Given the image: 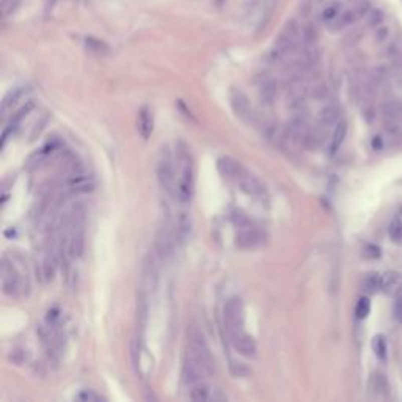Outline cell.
Segmentation results:
<instances>
[{"mask_svg": "<svg viewBox=\"0 0 402 402\" xmlns=\"http://www.w3.org/2000/svg\"><path fill=\"white\" fill-rule=\"evenodd\" d=\"M176 162H178V168L179 170L176 173V186H175L173 197L179 203L186 204V203H189L192 200L193 189H195L193 164H192V159H190V154H189V151L186 148L178 151Z\"/></svg>", "mask_w": 402, "mask_h": 402, "instance_id": "cell-1", "label": "cell"}, {"mask_svg": "<svg viewBox=\"0 0 402 402\" xmlns=\"http://www.w3.org/2000/svg\"><path fill=\"white\" fill-rule=\"evenodd\" d=\"M85 247V228L82 212H74L68 222L65 236V254L66 258H79Z\"/></svg>", "mask_w": 402, "mask_h": 402, "instance_id": "cell-2", "label": "cell"}, {"mask_svg": "<svg viewBox=\"0 0 402 402\" xmlns=\"http://www.w3.org/2000/svg\"><path fill=\"white\" fill-rule=\"evenodd\" d=\"M187 338H189L187 350L190 352V354H193L195 357H197L204 364L209 374H212L215 371V361L212 358V354H211L208 344H206L203 335L197 330V328H192V330L189 332V336Z\"/></svg>", "mask_w": 402, "mask_h": 402, "instance_id": "cell-3", "label": "cell"}, {"mask_svg": "<svg viewBox=\"0 0 402 402\" xmlns=\"http://www.w3.org/2000/svg\"><path fill=\"white\" fill-rule=\"evenodd\" d=\"M2 289L5 296L10 297H19L24 292L22 277L15 267L13 261H8L7 256L2 261Z\"/></svg>", "mask_w": 402, "mask_h": 402, "instance_id": "cell-4", "label": "cell"}, {"mask_svg": "<svg viewBox=\"0 0 402 402\" xmlns=\"http://www.w3.org/2000/svg\"><path fill=\"white\" fill-rule=\"evenodd\" d=\"M223 318H225V330L228 336L243 330V307L240 299L233 297L226 302Z\"/></svg>", "mask_w": 402, "mask_h": 402, "instance_id": "cell-5", "label": "cell"}, {"mask_svg": "<svg viewBox=\"0 0 402 402\" xmlns=\"http://www.w3.org/2000/svg\"><path fill=\"white\" fill-rule=\"evenodd\" d=\"M157 179H159L161 187L173 195L176 186V172L173 165V157L167 150L161 154L159 164H157Z\"/></svg>", "mask_w": 402, "mask_h": 402, "instance_id": "cell-6", "label": "cell"}, {"mask_svg": "<svg viewBox=\"0 0 402 402\" xmlns=\"http://www.w3.org/2000/svg\"><path fill=\"white\" fill-rule=\"evenodd\" d=\"M264 242V234L258 228L251 226L250 223L239 226V231L236 234V245L242 250H251L254 247L261 245Z\"/></svg>", "mask_w": 402, "mask_h": 402, "instance_id": "cell-7", "label": "cell"}, {"mask_svg": "<svg viewBox=\"0 0 402 402\" xmlns=\"http://www.w3.org/2000/svg\"><path fill=\"white\" fill-rule=\"evenodd\" d=\"M228 341H229V344L233 346V349L239 352L240 355L248 357V358H253L256 355V343H254V339L243 330L229 335Z\"/></svg>", "mask_w": 402, "mask_h": 402, "instance_id": "cell-8", "label": "cell"}, {"mask_svg": "<svg viewBox=\"0 0 402 402\" xmlns=\"http://www.w3.org/2000/svg\"><path fill=\"white\" fill-rule=\"evenodd\" d=\"M189 397L192 400H225L226 396L220 393V389L212 388L206 382H201L189 388Z\"/></svg>", "mask_w": 402, "mask_h": 402, "instance_id": "cell-9", "label": "cell"}, {"mask_svg": "<svg viewBox=\"0 0 402 402\" xmlns=\"http://www.w3.org/2000/svg\"><path fill=\"white\" fill-rule=\"evenodd\" d=\"M217 168L225 179L233 182H237V179L245 172V168L240 165V162L234 161L233 157H220L217 161Z\"/></svg>", "mask_w": 402, "mask_h": 402, "instance_id": "cell-10", "label": "cell"}, {"mask_svg": "<svg viewBox=\"0 0 402 402\" xmlns=\"http://www.w3.org/2000/svg\"><path fill=\"white\" fill-rule=\"evenodd\" d=\"M236 184L240 187L242 192H245L251 197H262L265 193V187L261 184V181L258 178H254L253 175H250L247 170L243 172V175L237 179Z\"/></svg>", "mask_w": 402, "mask_h": 402, "instance_id": "cell-11", "label": "cell"}, {"mask_svg": "<svg viewBox=\"0 0 402 402\" xmlns=\"http://www.w3.org/2000/svg\"><path fill=\"white\" fill-rule=\"evenodd\" d=\"M229 102H231V107H233L234 113L242 118V119H248L251 116L250 113V102L247 99V96L243 94L242 91H237V90H233L231 91V96H229Z\"/></svg>", "mask_w": 402, "mask_h": 402, "instance_id": "cell-12", "label": "cell"}, {"mask_svg": "<svg viewBox=\"0 0 402 402\" xmlns=\"http://www.w3.org/2000/svg\"><path fill=\"white\" fill-rule=\"evenodd\" d=\"M153 113L148 107H142L139 112V118H137V129L139 133L146 140L150 139V136L153 133Z\"/></svg>", "mask_w": 402, "mask_h": 402, "instance_id": "cell-13", "label": "cell"}, {"mask_svg": "<svg viewBox=\"0 0 402 402\" xmlns=\"http://www.w3.org/2000/svg\"><path fill=\"white\" fill-rule=\"evenodd\" d=\"M338 118H339V107L336 104H328L319 112L318 123L322 127H330L338 123Z\"/></svg>", "mask_w": 402, "mask_h": 402, "instance_id": "cell-14", "label": "cell"}, {"mask_svg": "<svg viewBox=\"0 0 402 402\" xmlns=\"http://www.w3.org/2000/svg\"><path fill=\"white\" fill-rule=\"evenodd\" d=\"M400 282H402L400 275L397 272L389 271V272H386V274L382 275V288L380 289L385 292V294L391 296V294H394V292L399 289Z\"/></svg>", "mask_w": 402, "mask_h": 402, "instance_id": "cell-15", "label": "cell"}, {"mask_svg": "<svg viewBox=\"0 0 402 402\" xmlns=\"http://www.w3.org/2000/svg\"><path fill=\"white\" fill-rule=\"evenodd\" d=\"M261 99L264 104L271 105L277 101V96H278V83L272 79L265 80L262 85H261Z\"/></svg>", "mask_w": 402, "mask_h": 402, "instance_id": "cell-16", "label": "cell"}, {"mask_svg": "<svg viewBox=\"0 0 402 402\" xmlns=\"http://www.w3.org/2000/svg\"><path fill=\"white\" fill-rule=\"evenodd\" d=\"M346 133H347V123H346V121H338L336 127L333 130L332 145H330V153L332 154H335L341 148V145H343V142L346 139Z\"/></svg>", "mask_w": 402, "mask_h": 402, "instance_id": "cell-17", "label": "cell"}, {"mask_svg": "<svg viewBox=\"0 0 402 402\" xmlns=\"http://www.w3.org/2000/svg\"><path fill=\"white\" fill-rule=\"evenodd\" d=\"M190 233V217L186 212H179L176 226H175V237L179 240H184Z\"/></svg>", "mask_w": 402, "mask_h": 402, "instance_id": "cell-18", "label": "cell"}, {"mask_svg": "<svg viewBox=\"0 0 402 402\" xmlns=\"http://www.w3.org/2000/svg\"><path fill=\"white\" fill-rule=\"evenodd\" d=\"M361 288H363L364 292H366V294H374V292H377L382 288V277L379 274H374V272L368 274L366 277L363 278Z\"/></svg>", "mask_w": 402, "mask_h": 402, "instance_id": "cell-19", "label": "cell"}, {"mask_svg": "<svg viewBox=\"0 0 402 402\" xmlns=\"http://www.w3.org/2000/svg\"><path fill=\"white\" fill-rule=\"evenodd\" d=\"M26 93V90L24 88H15V90H11L7 96H5V99L2 101V113L5 115L7 110L10 107H13L19 99H21V96Z\"/></svg>", "mask_w": 402, "mask_h": 402, "instance_id": "cell-20", "label": "cell"}, {"mask_svg": "<svg viewBox=\"0 0 402 402\" xmlns=\"http://www.w3.org/2000/svg\"><path fill=\"white\" fill-rule=\"evenodd\" d=\"M55 258L52 253H46V256L43 259V264H41V271H43V277L46 280H52L54 278V274H55Z\"/></svg>", "mask_w": 402, "mask_h": 402, "instance_id": "cell-21", "label": "cell"}, {"mask_svg": "<svg viewBox=\"0 0 402 402\" xmlns=\"http://www.w3.org/2000/svg\"><path fill=\"white\" fill-rule=\"evenodd\" d=\"M371 311V302L368 297H361L357 303V308H355V314L358 319H364L366 316L369 314Z\"/></svg>", "mask_w": 402, "mask_h": 402, "instance_id": "cell-22", "label": "cell"}, {"mask_svg": "<svg viewBox=\"0 0 402 402\" xmlns=\"http://www.w3.org/2000/svg\"><path fill=\"white\" fill-rule=\"evenodd\" d=\"M372 347H374V352L375 355L379 358H385L386 357V341L382 335H377L372 341Z\"/></svg>", "mask_w": 402, "mask_h": 402, "instance_id": "cell-23", "label": "cell"}, {"mask_svg": "<svg viewBox=\"0 0 402 402\" xmlns=\"http://www.w3.org/2000/svg\"><path fill=\"white\" fill-rule=\"evenodd\" d=\"M388 233H389V237H391L394 242L402 240V220L400 218H394L391 225H389Z\"/></svg>", "mask_w": 402, "mask_h": 402, "instance_id": "cell-24", "label": "cell"}, {"mask_svg": "<svg viewBox=\"0 0 402 402\" xmlns=\"http://www.w3.org/2000/svg\"><path fill=\"white\" fill-rule=\"evenodd\" d=\"M77 399L79 400H83V402H97V400H105L101 394H97L94 389H83L77 394Z\"/></svg>", "mask_w": 402, "mask_h": 402, "instance_id": "cell-25", "label": "cell"}, {"mask_svg": "<svg viewBox=\"0 0 402 402\" xmlns=\"http://www.w3.org/2000/svg\"><path fill=\"white\" fill-rule=\"evenodd\" d=\"M366 254L369 258H379L380 256V248L375 245H368L366 247Z\"/></svg>", "mask_w": 402, "mask_h": 402, "instance_id": "cell-26", "label": "cell"}, {"mask_svg": "<svg viewBox=\"0 0 402 402\" xmlns=\"http://www.w3.org/2000/svg\"><path fill=\"white\" fill-rule=\"evenodd\" d=\"M394 316L397 318L399 322H402V300H399L396 303V307H394Z\"/></svg>", "mask_w": 402, "mask_h": 402, "instance_id": "cell-27", "label": "cell"}]
</instances>
